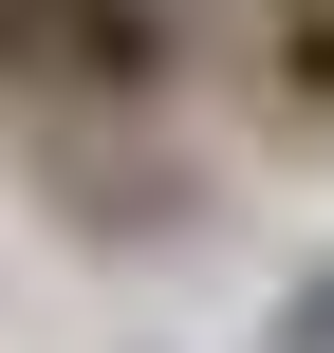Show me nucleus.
Wrapping results in <instances>:
<instances>
[{"label":"nucleus","mask_w":334,"mask_h":353,"mask_svg":"<svg viewBox=\"0 0 334 353\" xmlns=\"http://www.w3.org/2000/svg\"><path fill=\"white\" fill-rule=\"evenodd\" d=\"M167 74H186V0H0V93L149 112Z\"/></svg>","instance_id":"nucleus-1"}]
</instances>
